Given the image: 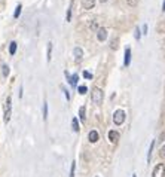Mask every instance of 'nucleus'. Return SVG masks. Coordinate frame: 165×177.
I'll list each match as a JSON object with an SVG mask.
<instances>
[{"label":"nucleus","instance_id":"1","mask_svg":"<svg viewBox=\"0 0 165 177\" xmlns=\"http://www.w3.org/2000/svg\"><path fill=\"white\" fill-rule=\"evenodd\" d=\"M11 110H12V98L8 97V98H6V103H5V118H3V121H5L6 124L11 121Z\"/></svg>","mask_w":165,"mask_h":177},{"label":"nucleus","instance_id":"2","mask_svg":"<svg viewBox=\"0 0 165 177\" xmlns=\"http://www.w3.org/2000/svg\"><path fill=\"white\" fill-rule=\"evenodd\" d=\"M123 121H125V112L123 110H116L115 115H113V122L116 125H122Z\"/></svg>","mask_w":165,"mask_h":177},{"label":"nucleus","instance_id":"3","mask_svg":"<svg viewBox=\"0 0 165 177\" xmlns=\"http://www.w3.org/2000/svg\"><path fill=\"white\" fill-rule=\"evenodd\" d=\"M92 101L95 104H100L103 101V91L100 90V88H94L92 90Z\"/></svg>","mask_w":165,"mask_h":177},{"label":"nucleus","instance_id":"4","mask_svg":"<svg viewBox=\"0 0 165 177\" xmlns=\"http://www.w3.org/2000/svg\"><path fill=\"white\" fill-rule=\"evenodd\" d=\"M153 177H164L165 176V165L164 164H158L153 170Z\"/></svg>","mask_w":165,"mask_h":177},{"label":"nucleus","instance_id":"5","mask_svg":"<svg viewBox=\"0 0 165 177\" xmlns=\"http://www.w3.org/2000/svg\"><path fill=\"white\" fill-rule=\"evenodd\" d=\"M64 74L67 76V80L70 82V85H72V86H76V83H77V80H79V74H77V73H74L73 76H70V74H69V71H64Z\"/></svg>","mask_w":165,"mask_h":177},{"label":"nucleus","instance_id":"6","mask_svg":"<svg viewBox=\"0 0 165 177\" xmlns=\"http://www.w3.org/2000/svg\"><path fill=\"white\" fill-rule=\"evenodd\" d=\"M97 39H98L100 42H104V40L107 39V30H106V28H100V30L97 31Z\"/></svg>","mask_w":165,"mask_h":177},{"label":"nucleus","instance_id":"7","mask_svg":"<svg viewBox=\"0 0 165 177\" xmlns=\"http://www.w3.org/2000/svg\"><path fill=\"white\" fill-rule=\"evenodd\" d=\"M88 138H89V141H91V143H97V141H98V138H100V135H98V133H97L95 130H92V131H89Z\"/></svg>","mask_w":165,"mask_h":177},{"label":"nucleus","instance_id":"8","mask_svg":"<svg viewBox=\"0 0 165 177\" xmlns=\"http://www.w3.org/2000/svg\"><path fill=\"white\" fill-rule=\"evenodd\" d=\"M109 140H110L112 143H116V141L119 140V133H118V131H115V130L109 131Z\"/></svg>","mask_w":165,"mask_h":177},{"label":"nucleus","instance_id":"9","mask_svg":"<svg viewBox=\"0 0 165 177\" xmlns=\"http://www.w3.org/2000/svg\"><path fill=\"white\" fill-rule=\"evenodd\" d=\"M95 5V0H82V6L85 9H92Z\"/></svg>","mask_w":165,"mask_h":177},{"label":"nucleus","instance_id":"10","mask_svg":"<svg viewBox=\"0 0 165 177\" xmlns=\"http://www.w3.org/2000/svg\"><path fill=\"white\" fill-rule=\"evenodd\" d=\"M129 63H131V49H129V48H126V49H125V61H123V64L128 67V66H129Z\"/></svg>","mask_w":165,"mask_h":177},{"label":"nucleus","instance_id":"11","mask_svg":"<svg viewBox=\"0 0 165 177\" xmlns=\"http://www.w3.org/2000/svg\"><path fill=\"white\" fill-rule=\"evenodd\" d=\"M73 54H74V57H76V61H79V60L82 58V55H83V52H82L80 48H74V49H73Z\"/></svg>","mask_w":165,"mask_h":177},{"label":"nucleus","instance_id":"12","mask_svg":"<svg viewBox=\"0 0 165 177\" xmlns=\"http://www.w3.org/2000/svg\"><path fill=\"white\" fill-rule=\"evenodd\" d=\"M79 118H80L82 122H85V119H86V116H85V106L79 107Z\"/></svg>","mask_w":165,"mask_h":177},{"label":"nucleus","instance_id":"13","mask_svg":"<svg viewBox=\"0 0 165 177\" xmlns=\"http://www.w3.org/2000/svg\"><path fill=\"white\" fill-rule=\"evenodd\" d=\"M72 127H73V131L74 133H79V122H77V118H73V121H72Z\"/></svg>","mask_w":165,"mask_h":177},{"label":"nucleus","instance_id":"14","mask_svg":"<svg viewBox=\"0 0 165 177\" xmlns=\"http://www.w3.org/2000/svg\"><path fill=\"white\" fill-rule=\"evenodd\" d=\"M15 52H17V42H11V45H9V54L15 55Z\"/></svg>","mask_w":165,"mask_h":177},{"label":"nucleus","instance_id":"15","mask_svg":"<svg viewBox=\"0 0 165 177\" xmlns=\"http://www.w3.org/2000/svg\"><path fill=\"white\" fill-rule=\"evenodd\" d=\"M153 146H155V141H152V143H150V147H149V152H147V162H150L152 152H153Z\"/></svg>","mask_w":165,"mask_h":177},{"label":"nucleus","instance_id":"16","mask_svg":"<svg viewBox=\"0 0 165 177\" xmlns=\"http://www.w3.org/2000/svg\"><path fill=\"white\" fill-rule=\"evenodd\" d=\"M46 58H48V61H51V58H52V43L51 42L48 43V57Z\"/></svg>","mask_w":165,"mask_h":177},{"label":"nucleus","instance_id":"17","mask_svg":"<svg viewBox=\"0 0 165 177\" xmlns=\"http://www.w3.org/2000/svg\"><path fill=\"white\" fill-rule=\"evenodd\" d=\"M77 91H79V94H82V95H83V94H86V91H88V88H86L85 85H80V86L77 88Z\"/></svg>","mask_w":165,"mask_h":177},{"label":"nucleus","instance_id":"18","mask_svg":"<svg viewBox=\"0 0 165 177\" xmlns=\"http://www.w3.org/2000/svg\"><path fill=\"white\" fill-rule=\"evenodd\" d=\"M21 9H23V6H21V5H18V6L15 8V14H14V18H18V17H20V14H21Z\"/></svg>","mask_w":165,"mask_h":177},{"label":"nucleus","instance_id":"19","mask_svg":"<svg viewBox=\"0 0 165 177\" xmlns=\"http://www.w3.org/2000/svg\"><path fill=\"white\" fill-rule=\"evenodd\" d=\"M48 118V103L45 101L43 103V119H46Z\"/></svg>","mask_w":165,"mask_h":177},{"label":"nucleus","instance_id":"20","mask_svg":"<svg viewBox=\"0 0 165 177\" xmlns=\"http://www.w3.org/2000/svg\"><path fill=\"white\" fill-rule=\"evenodd\" d=\"M74 170H76V162H72V168H70V177H74Z\"/></svg>","mask_w":165,"mask_h":177},{"label":"nucleus","instance_id":"21","mask_svg":"<svg viewBox=\"0 0 165 177\" xmlns=\"http://www.w3.org/2000/svg\"><path fill=\"white\" fill-rule=\"evenodd\" d=\"M2 68H3V76L6 77V76L9 74V66H8V64H5V66H3Z\"/></svg>","mask_w":165,"mask_h":177},{"label":"nucleus","instance_id":"22","mask_svg":"<svg viewBox=\"0 0 165 177\" xmlns=\"http://www.w3.org/2000/svg\"><path fill=\"white\" fill-rule=\"evenodd\" d=\"M91 28L98 31V30H100V28H98V23H97V21H92V23H91Z\"/></svg>","mask_w":165,"mask_h":177},{"label":"nucleus","instance_id":"23","mask_svg":"<svg viewBox=\"0 0 165 177\" xmlns=\"http://www.w3.org/2000/svg\"><path fill=\"white\" fill-rule=\"evenodd\" d=\"M83 77H85V79H92V74H91L89 71H83Z\"/></svg>","mask_w":165,"mask_h":177},{"label":"nucleus","instance_id":"24","mask_svg":"<svg viewBox=\"0 0 165 177\" xmlns=\"http://www.w3.org/2000/svg\"><path fill=\"white\" fill-rule=\"evenodd\" d=\"M159 156H161V158H165V146H162V147H161V152H159Z\"/></svg>","mask_w":165,"mask_h":177},{"label":"nucleus","instance_id":"25","mask_svg":"<svg viewBox=\"0 0 165 177\" xmlns=\"http://www.w3.org/2000/svg\"><path fill=\"white\" fill-rule=\"evenodd\" d=\"M126 2H128L129 6H135L137 5V0H126Z\"/></svg>","mask_w":165,"mask_h":177},{"label":"nucleus","instance_id":"26","mask_svg":"<svg viewBox=\"0 0 165 177\" xmlns=\"http://www.w3.org/2000/svg\"><path fill=\"white\" fill-rule=\"evenodd\" d=\"M140 36H141V33H140V28H135V39L138 40V39H140Z\"/></svg>","mask_w":165,"mask_h":177},{"label":"nucleus","instance_id":"27","mask_svg":"<svg viewBox=\"0 0 165 177\" xmlns=\"http://www.w3.org/2000/svg\"><path fill=\"white\" fill-rule=\"evenodd\" d=\"M70 18H72V8L67 11V21H70Z\"/></svg>","mask_w":165,"mask_h":177},{"label":"nucleus","instance_id":"28","mask_svg":"<svg viewBox=\"0 0 165 177\" xmlns=\"http://www.w3.org/2000/svg\"><path fill=\"white\" fill-rule=\"evenodd\" d=\"M64 95H66L67 100H70V94H69V91H64Z\"/></svg>","mask_w":165,"mask_h":177},{"label":"nucleus","instance_id":"29","mask_svg":"<svg viewBox=\"0 0 165 177\" xmlns=\"http://www.w3.org/2000/svg\"><path fill=\"white\" fill-rule=\"evenodd\" d=\"M143 33H144V34H146V33H147V25H146V24H144V25H143Z\"/></svg>","mask_w":165,"mask_h":177},{"label":"nucleus","instance_id":"30","mask_svg":"<svg viewBox=\"0 0 165 177\" xmlns=\"http://www.w3.org/2000/svg\"><path fill=\"white\" fill-rule=\"evenodd\" d=\"M162 11H165V2H164V5H162Z\"/></svg>","mask_w":165,"mask_h":177},{"label":"nucleus","instance_id":"31","mask_svg":"<svg viewBox=\"0 0 165 177\" xmlns=\"http://www.w3.org/2000/svg\"><path fill=\"white\" fill-rule=\"evenodd\" d=\"M100 2H101V3H106V2H107V0H100Z\"/></svg>","mask_w":165,"mask_h":177},{"label":"nucleus","instance_id":"32","mask_svg":"<svg viewBox=\"0 0 165 177\" xmlns=\"http://www.w3.org/2000/svg\"><path fill=\"white\" fill-rule=\"evenodd\" d=\"M132 177H135V176H132Z\"/></svg>","mask_w":165,"mask_h":177},{"label":"nucleus","instance_id":"33","mask_svg":"<svg viewBox=\"0 0 165 177\" xmlns=\"http://www.w3.org/2000/svg\"><path fill=\"white\" fill-rule=\"evenodd\" d=\"M97 177H98V176H97Z\"/></svg>","mask_w":165,"mask_h":177}]
</instances>
